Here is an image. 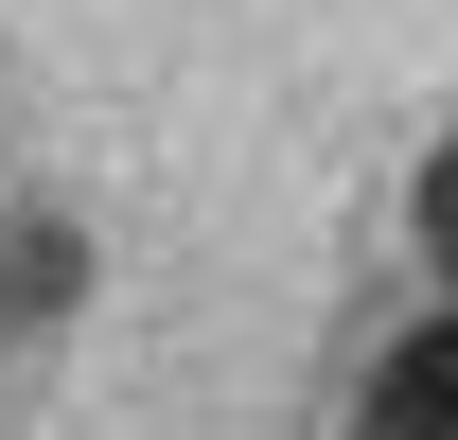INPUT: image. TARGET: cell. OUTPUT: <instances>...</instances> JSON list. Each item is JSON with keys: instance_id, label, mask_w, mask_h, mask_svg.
I'll return each instance as SVG.
<instances>
[{"instance_id": "cell-1", "label": "cell", "mask_w": 458, "mask_h": 440, "mask_svg": "<svg viewBox=\"0 0 458 440\" xmlns=\"http://www.w3.org/2000/svg\"><path fill=\"white\" fill-rule=\"evenodd\" d=\"M352 440H458V317H423L370 370V405H352Z\"/></svg>"}, {"instance_id": "cell-3", "label": "cell", "mask_w": 458, "mask_h": 440, "mask_svg": "<svg viewBox=\"0 0 458 440\" xmlns=\"http://www.w3.org/2000/svg\"><path fill=\"white\" fill-rule=\"evenodd\" d=\"M405 247H423V265L458 282V123L423 141V176H405Z\"/></svg>"}, {"instance_id": "cell-2", "label": "cell", "mask_w": 458, "mask_h": 440, "mask_svg": "<svg viewBox=\"0 0 458 440\" xmlns=\"http://www.w3.org/2000/svg\"><path fill=\"white\" fill-rule=\"evenodd\" d=\"M71 282H89V229H71V212H18V229H0V317H71Z\"/></svg>"}]
</instances>
